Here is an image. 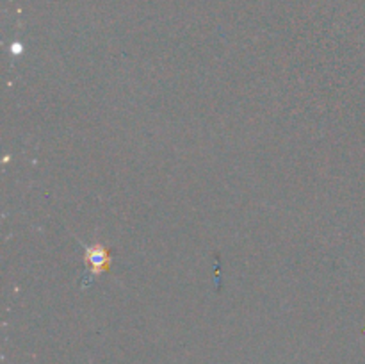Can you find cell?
Masks as SVG:
<instances>
[{
    "mask_svg": "<svg viewBox=\"0 0 365 364\" xmlns=\"http://www.w3.org/2000/svg\"><path fill=\"white\" fill-rule=\"evenodd\" d=\"M88 259H89V264H91L93 270H95L96 273L109 270V263H110L109 252H107L106 248H102V246H95V248H89L88 250Z\"/></svg>",
    "mask_w": 365,
    "mask_h": 364,
    "instance_id": "1",
    "label": "cell"
}]
</instances>
